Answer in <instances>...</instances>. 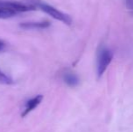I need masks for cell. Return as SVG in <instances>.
<instances>
[{"label": "cell", "mask_w": 133, "mask_h": 132, "mask_svg": "<svg viewBox=\"0 0 133 132\" xmlns=\"http://www.w3.org/2000/svg\"><path fill=\"white\" fill-rule=\"evenodd\" d=\"M31 5H35V7H38L43 12L49 15L50 16H52V17L54 18L55 20L63 22L65 25H71V24H72V20L69 15L58 10L55 7L52 6V5H48V4L44 3V2L40 1V0H33Z\"/></svg>", "instance_id": "obj_1"}, {"label": "cell", "mask_w": 133, "mask_h": 132, "mask_svg": "<svg viewBox=\"0 0 133 132\" xmlns=\"http://www.w3.org/2000/svg\"><path fill=\"white\" fill-rule=\"evenodd\" d=\"M112 58H113L112 52L105 46H101L100 49L98 50L96 61V72L98 78L102 76L107 67L111 62Z\"/></svg>", "instance_id": "obj_2"}, {"label": "cell", "mask_w": 133, "mask_h": 132, "mask_svg": "<svg viewBox=\"0 0 133 132\" xmlns=\"http://www.w3.org/2000/svg\"><path fill=\"white\" fill-rule=\"evenodd\" d=\"M0 8L6 9L17 14V13L34 11L36 9V7L33 5H27L14 0H0Z\"/></svg>", "instance_id": "obj_3"}, {"label": "cell", "mask_w": 133, "mask_h": 132, "mask_svg": "<svg viewBox=\"0 0 133 132\" xmlns=\"http://www.w3.org/2000/svg\"><path fill=\"white\" fill-rule=\"evenodd\" d=\"M43 99H44V96L39 94V95H36L35 96L34 98L32 99L28 100L25 104V107H24V109H23V112H22L21 116L23 117H25L29 114L30 112L34 110L36 107H38L40 105V103L42 102Z\"/></svg>", "instance_id": "obj_4"}, {"label": "cell", "mask_w": 133, "mask_h": 132, "mask_svg": "<svg viewBox=\"0 0 133 132\" xmlns=\"http://www.w3.org/2000/svg\"><path fill=\"white\" fill-rule=\"evenodd\" d=\"M51 25L49 21H41V22H26V23L20 24L19 26L23 29H45Z\"/></svg>", "instance_id": "obj_5"}, {"label": "cell", "mask_w": 133, "mask_h": 132, "mask_svg": "<svg viewBox=\"0 0 133 132\" xmlns=\"http://www.w3.org/2000/svg\"><path fill=\"white\" fill-rule=\"evenodd\" d=\"M63 81L70 87H75L79 84V78L72 72H66L63 75Z\"/></svg>", "instance_id": "obj_6"}, {"label": "cell", "mask_w": 133, "mask_h": 132, "mask_svg": "<svg viewBox=\"0 0 133 132\" xmlns=\"http://www.w3.org/2000/svg\"><path fill=\"white\" fill-rule=\"evenodd\" d=\"M0 83L2 84H6V85H9V84H12L14 83V81L11 77H9L8 75L3 72L2 71H0Z\"/></svg>", "instance_id": "obj_7"}, {"label": "cell", "mask_w": 133, "mask_h": 132, "mask_svg": "<svg viewBox=\"0 0 133 132\" xmlns=\"http://www.w3.org/2000/svg\"><path fill=\"white\" fill-rule=\"evenodd\" d=\"M16 13L12 12V11L6 10V9L0 8V19H7V18H11L13 16H16Z\"/></svg>", "instance_id": "obj_8"}, {"label": "cell", "mask_w": 133, "mask_h": 132, "mask_svg": "<svg viewBox=\"0 0 133 132\" xmlns=\"http://www.w3.org/2000/svg\"><path fill=\"white\" fill-rule=\"evenodd\" d=\"M125 4H126L127 8L130 11L133 16V0H125Z\"/></svg>", "instance_id": "obj_9"}, {"label": "cell", "mask_w": 133, "mask_h": 132, "mask_svg": "<svg viewBox=\"0 0 133 132\" xmlns=\"http://www.w3.org/2000/svg\"><path fill=\"white\" fill-rule=\"evenodd\" d=\"M5 43H4L2 40H0V52L3 51V50L5 49Z\"/></svg>", "instance_id": "obj_10"}]
</instances>
